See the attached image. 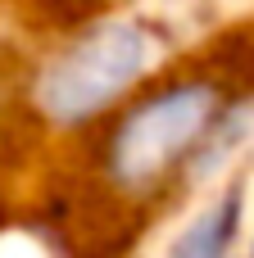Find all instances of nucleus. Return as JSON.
<instances>
[{
    "label": "nucleus",
    "mask_w": 254,
    "mask_h": 258,
    "mask_svg": "<svg viewBox=\"0 0 254 258\" xmlns=\"http://www.w3.org/2000/svg\"><path fill=\"white\" fill-rule=\"evenodd\" d=\"M232 231H236V195H232L223 209H214L209 218H200V222L173 245V254H168V258H223Z\"/></svg>",
    "instance_id": "nucleus-3"
},
{
    "label": "nucleus",
    "mask_w": 254,
    "mask_h": 258,
    "mask_svg": "<svg viewBox=\"0 0 254 258\" xmlns=\"http://www.w3.org/2000/svg\"><path fill=\"white\" fill-rule=\"evenodd\" d=\"M141 63V41L132 32H105L91 36L77 54H68L50 77H45V104L59 118H82L100 109L114 91L132 82Z\"/></svg>",
    "instance_id": "nucleus-2"
},
{
    "label": "nucleus",
    "mask_w": 254,
    "mask_h": 258,
    "mask_svg": "<svg viewBox=\"0 0 254 258\" xmlns=\"http://www.w3.org/2000/svg\"><path fill=\"white\" fill-rule=\"evenodd\" d=\"M209 118H214V95L205 86L155 95L109 141L114 181L127 186V190H150L155 181H164L177 168V159L191 154V145L205 136Z\"/></svg>",
    "instance_id": "nucleus-1"
}]
</instances>
